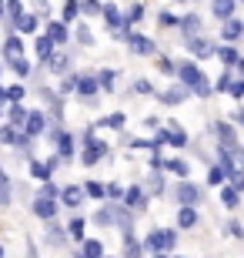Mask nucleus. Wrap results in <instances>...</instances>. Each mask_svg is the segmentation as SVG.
<instances>
[{
    "label": "nucleus",
    "instance_id": "obj_1",
    "mask_svg": "<svg viewBox=\"0 0 244 258\" xmlns=\"http://www.w3.org/2000/svg\"><path fill=\"white\" fill-rule=\"evenodd\" d=\"M178 77L184 81V87H191L197 97H207L211 94V87H207V77L201 74V67H194V64H181L178 67Z\"/></svg>",
    "mask_w": 244,
    "mask_h": 258
},
{
    "label": "nucleus",
    "instance_id": "obj_2",
    "mask_svg": "<svg viewBox=\"0 0 244 258\" xmlns=\"http://www.w3.org/2000/svg\"><path fill=\"white\" fill-rule=\"evenodd\" d=\"M174 245H178V231H174V228H157V231H150V235H147V248L157 251V255L171 251Z\"/></svg>",
    "mask_w": 244,
    "mask_h": 258
},
{
    "label": "nucleus",
    "instance_id": "obj_3",
    "mask_svg": "<svg viewBox=\"0 0 244 258\" xmlns=\"http://www.w3.org/2000/svg\"><path fill=\"white\" fill-rule=\"evenodd\" d=\"M107 154V144L97 141L94 131H84V164H97Z\"/></svg>",
    "mask_w": 244,
    "mask_h": 258
},
{
    "label": "nucleus",
    "instance_id": "obj_4",
    "mask_svg": "<svg viewBox=\"0 0 244 258\" xmlns=\"http://www.w3.org/2000/svg\"><path fill=\"white\" fill-rule=\"evenodd\" d=\"M127 44H131V50L134 54H141V57H150V54H154V40L150 37H144V34H127Z\"/></svg>",
    "mask_w": 244,
    "mask_h": 258
},
{
    "label": "nucleus",
    "instance_id": "obj_5",
    "mask_svg": "<svg viewBox=\"0 0 244 258\" xmlns=\"http://www.w3.org/2000/svg\"><path fill=\"white\" fill-rule=\"evenodd\" d=\"M214 131H217V141L224 144V151H234V148H237V138H234V127H231V124L217 121V124H214Z\"/></svg>",
    "mask_w": 244,
    "mask_h": 258
},
{
    "label": "nucleus",
    "instance_id": "obj_6",
    "mask_svg": "<svg viewBox=\"0 0 244 258\" xmlns=\"http://www.w3.org/2000/svg\"><path fill=\"white\" fill-rule=\"evenodd\" d=\"M34 215H40L44 221H54L57 205H54V201H47V198H34Z\"/></svg>",
    "mask_w": 244,
    "mask_h": 258
},
{
    "label": "nucleus",
    "instance_id": "obj_7",
    "mask_svg": "<svg viewBox=\"0 0 244 258\" xmlns=\"http://www.w3.org/2000/svg\"><path fill=\"white\" fill-rule=\"evenodd\" d=\"M101 14L107 17V24H111V34H114V30H127V27H124V17H121V10L114 7V4H107V7H101Z\"/></svg>",
    "mask_w": 244,
    "mask_h": 258
},
{
    "label": "nucleus",
    "instance_id": "obj_8",
    "mask_svg": "<svg viewBox=\"0 0 244 258\" xmlns=\"http://www.w3.org/2000/svg\"><path fill=\"white\" fill-rule=\"evenodd\" d=\"M197 184H191V181H181L178 184V198H181V208H184V205H194L197 201Z\"/></svg>",
    "mask_w": 244,
    "mask_h": 258
},
{
    "label": "nucleus",
    "instance_id": "obj_9",
    "mask_svg": "<svg viewBox=\"0 0 244 258\" xmlns=\"http://www.w3.org/2000/svg\"><path fill=\"white\" fill-rule=\"evenodd\" d=\"M74 91L80 97H94L97 94V81L94 77H74Z\"/></svg>",
    "mask_w": 244,
    "mask_h": 258
},
{
    "label": "nucleus",
    "instance_id": "obj_10",
    "mask_svg": "<svg viewBox=\"0 0 244 258\" xmlns=\"http://www.w3.org/2000/svg\"><path fill=\"white\" fill-rule=\"evenodd\" d=\"M54 141H57V158H70V154H74V141H70V134L67 131H57L54 134Z\"/></svg>",
    "mask_w": 244,
    "mask_h": 258
},
{
    "label": "nucleus",
    "instance_id": "obj_11",
    "mask_svg": "<svg viewBox=\"0 0 244 258\" xmlns=\"http://www.w3.org/2000/svg\"><path fill=\"white\" fill-rule=\"evenodd\" d=\"M47 40H50V44H64V40H67V24H60V20L47 24Z\"/></svg>",
    "mask_w": 244,
    "mask_h": 258
},
{
    "label": "nucleus",
    "instance_id": "obj_12",
    "mask_svg": "<svg viewBox=\"0 0 244 258\" xmlns=\"http://www.w3.org/2000/svg\"><path fill=\"white\" fill-rule=\"evenodd\" d=\"M24 127H27V138H37V134L44 131V114H40V111H34V114H27V121H24Z\"/></svg>",
    "mask_w": 244,
    "mask_h": 258
},
{
    "label": "nucleus",
    "instance_id": "obj_13",
    "mask_svg": "<svg viewBox=\"0 0 244 258\" xmlns=\"http://www.w3.org/2000/svg\"><path fill=\"white\" fill-rule=\"evenodd\" d=\"M124 198H127V208H147V195L141 191V188H131V191H124Z\"/></svg>",
    "mask_w": 244,
    "mask_h": 258
},
{
    "label": "nucleus",
    "instance_id": "obj_14",
    "mask_svg": "<svg viewBox=\"0 0 244 258\" xmlns=\"http://www.w3.org/2000/svg\"><path fill=\"white\" fill-rule=\"evenodd\" d=\"M80 198H84V191H80L77 184H70V188H64V191H60V201H64L67 208H77V205H80Z\"/></svg>",
    "mask_w": 244,
    "mask_h": 258
},
{
    "label": "nucleus",
    "instance_id": "obj_15",
    "mask_svg": "<svg viewBox=\"0 0 244 258\" xmlns=\"http://www.w3.org/2000/svg\"><path fill=\"white\" fill-rule=\"evenodd\" d=\"M178 225H181V228H194V225H197V211H194V205H184V208L178 211Z\"/></svg>",
    "mask_w": 244,
    "mask_h": 258
},
{
    "label": "nucleus",
    "instance_id": "obj_16",
    "mask_svg": "<svg viewBox=\"0 0 244 258\" xmlns=\"http://www.w3.org/2000/svg\"><path fill=\"white\" fill-rule=\"evenodd\" d=\"M80 258H104V245L97 238H84V251Z\"/></svg>",
    "mask_w": 244,
    "mask_h": 258
},
{
    "label": "nucleus",
    "instance_id": "obj_17",
    "mask_svg": "<svg viewBox=\"0 0 244 258\" xmlns=\"http://www.w3.org/2000/svg\"><path fill=\"white\" fill-rule=\"evenodd\" d=\"M4 54H7L10 60H17L20 54H24V47H20V37H17V34H10V37H7V44H4Z\"/></svg>",
    "mask_w": 244,
    "mask_h": 258
},
{
    "label": "nucleus",
    "instance_id": "obj_18",
    "mask_svg": "<svg viewBox=\"0 0 244 258\" xmlns=\"http://www.w3.org/2000/svg\"><path fill=\"white\" fill-rule=\"evenodd\" d=\"M37 27H40V20L34 17V14H24V17L17 20V30H20V34H34Z\"/></svg>",
    "mask_w": 244,
    "mask_h": 258
},
{
    "label": "nucleus",
    "instance_id": "obj_19",
    "mask_svg": "<svg viewBox=\"0 0 244 258\" xmlns=\"http://www.w3.org/2000/svg\"><path fill=\"white\" fill-rule=\"evenodd\" d=\"M0 141H4V144H24L27 138H20V134L14 131L10 124H0Z\"/></svg>",
    "mask_w": 244,
    "mask_h": 258
},
{
    "label": "nucleus",
    "instance_id": "obj_20",
    "mask_svg": "<svg viewBox=\"0 0 244 258\" xmlns=\"http://www.w3.org/2000/svg\"><path fill=\"white\" fill-rule=\"evenodd\" d=\"M164 168H168V171H174L178 178H188V174H191V164L181 161V158H174V161H164Z\"/></svg>",
    "mask_w": 244,
    "mask_h": 258
},
{
    "label": "nucleus",
    "instance_id": "obj_21",
    "mask_svg": "<svg viewBox=\"0 0 244 258\" xmlns=\"http://www.w3.org/2000/svg\"><path fill=\"white\" fill-rule=\"evenodd\" d=\"M214 14L221 20H231V14H234V0H214Z\"/></svg>",
    "mask_w": 244,
    "mask_h": 258
},
{
    "label": "nucleus",
    "instance_id": "obj_22",
    "mask_svg": "<svg viewBox=\"0 0 244 258\" xmlns=\"http://www.w3.org/2000/svg\"><path fill=\"white\" fill-rule=\"evenodd\" d=\"M241 34H244V24H241V20H234V17H231V20L224 24V37H227V40H237Z\"/></svg>",
    "mask_w": 244,
    "mask_h": 258
},
{
    "label": "nucleus",
    "instance_id": "obj_23",
    "mask_svg": "<svg viewBox=\"0 0 244 258\" xmlns=\"http://www.w3.org/2000/svg\"><path fill=\"white\" fill-rule=\"evenodd\" d=\"M214 54H217V57H221V60H224L227 67H231V64H237V60H241V57H237V50L231 47V44H224V47H217Z\"/></svg>",
    "mask_w": 244,
    "mask_h": 258
},
{
    "label": "nucleus",
    "instance_id": "obj_24",
    "mask_svg": "<svg viewBox=\"0 0 244 258\" xmlns=\"http://www.w3.org/2000/svg\"><path fill=\"white\" fill-rule=\"evenodd\" d=\"M164 104H181V101H184V97H188V91H184V87H171V91H164Z\"/></svg>",
    "mask_w": 244,
    "mask_h": 258
},
{
    "label": "nucleus",
    "instance_id": "obj_25",
    "mask_svg": "<svg viewBox=\"0 0 244 258\" xmlns=\"http://www.w3.org/2000/svg\"><path fill=\"white\" fill-rule=\"evenodd\" d=\"M101 7H104V4H97V0H80V4H77V14L97 17V14H101Z\"/></svg>",
    "mask_w": 244,
    "mask_h": 258
},
{
    "label": "nucleus",
    "instance_id": "obj_26",
    "mask_svg": "<svg viewBox=\"0 0 244 258\" xmlns=\"http://www.w3.org/2000/svg\"><path fill=\"white\" fill-rule=\"evenodd\" d=\"M34 50H37V57H40V60H47L50 54H54V44H50L47 37H37V44H34Z\"/></svg>",
    "mask_w": 244,
    "mask_h": 258
},
{
    "label": "nucleus",
    "instance_id": "obj_27",
    "mask_svg": "<svg viewBox=\"0 0 244 258\" xmlns=\"http://www.w3.org/2000/svg\"><path fill=\"white\" fill-rule=\"evenodd\" d=\"M191 50H194V57H214V50H211V44H204L201 37H197V40H191Z\"/></svg>",
    "mask_w": 244,
    "mask_h": 258
},
{
    "label": "nucleus",
    "instance_id": "obj_28",
    "mask_svg": "<svg viewBox=\"0 0 244 258\" xmlns=\"http://www.w3.org/2000/svg\"><path fill=\"white\" fill-rule=\"evenodd\" d=\"M168 141L174 144V148H184V144H188V134L181 131L178 124H171V134H168Z\"/></svg>",
    "mask_w": 244,
    "mask_h": 258
},
{
    "label": "nucleus",
    "instance_id": "obj_29",
    "mask_svg": "<svg viewBox=\"0 0 244 258\" xmlns=\"http://www.w3.org/2000/svg\"><path fill=\"white\" fill-rule=\"evenodd\" d=\"M67 235L74 241H84V218H74L70 221V228H67Z\"/></svg>",
    "mask_w": 244,
    "mask_h": 258
},
{
    "label": "nucleus",
    "instance_id": "obj_30",
    "mask_svg": "<svg viewBox=\"0 0 244 258\" xmlns=\"http://www.w3.org/2000/svg\"><path fill=\"white\" fill-rule=\"evenodd\" d=\"M10 14V20H14V27H17V20L24 17V7H20V0H7V7H4Z\"/></svg>",
    "mask_w": 244,
    "mask_h": 258
},
{
    "label": "nucleus",
    "instance_id": "obj_31",
    "mask_svg": "<svg viewBox=\"0 0 244 258\" xmlns=\"http://www.w3.org/2000/svg\"><path fill=\"white\" fill-rule=\"evenodd\" d=\"M30 174H34V178H40V181H47V178H50V168H47V164H40V161H30Z\"/></svg>",
    "mask_w": 244,
    "mask_h": 258
},
{
    "label": "nucleus",
    "instance_id": "obj_32",
    "mask_svg": "<svg viewBox=\"0 0 244 258\" xmlns=\"http://www.w3.org/2000/svg\"><path fill=\"white\" fill-rule=\"evenodd\" d=\"M0 205H10V181L4 174V168H0Z\"/></svg>",
    "mask_w": 244,
    "mask_h": 258
},
{
    "label": "nucleus",
    "instance_id": "obj_33",
    "mask_svg": "<svg viewBox=\"0 0 244 258\" xmlns=\"http://www.w3.org/2000/svg\"><path fill=\"white\" fill-rule=\"evenodd\" d=\"M178 24L184 30H197V27H201V17H197V14H188V17H178Z\"/></svg>",
    "mask_w": 244,
    "mask_h": 258
},
{
    "label": "nucleus",
    "instance_id": "obj_34",
    "mask_svg": "<svg viewBox=\"0 0 244 258\" xmlns=\"http://www.w3.org/2000/svg\"><path fill=\"white\" fill-rule=\"evenodd\" d=\"M141 17H144V7H141V4H134V7L127 10V17H124V27H131L134 20H141Z\"/></svg>",
    "mask_w": 244,
    "mask_h": 258
},
{
    "label": "nucleus",
    "instance_id": "obj_35",
    "mask_svg": "<svg viewBox=\"0 0 244 258\" xmlns=\"http://www.w3.org/2000/svg\"><path fill=\"white\" fill-rule=\"evenodd\" d=\"M97 81H101L97 87H104V91H114V81H117V74H114V71H104V74L97 77Z\"/></svg>",
    "mask_w": 244,
    "mask_h": 258
},
{
    "label": "nucleus",
    "instance_id": "obj_36",
    "mask_svg": "<svg viewBox=\"0 0 244 258\" xmlns=\"http://www.w3.org/2000/svg\"><path fill=\"white\" fill-rule=\"evenodd\" d=\"M231 191H244V171H231Z\"/></svg>",
    "mask_w": 244,
    "mask_h": 258
},
{
    "label": "nucleus",
    "instance_id": "obj_37",
    "mask_svg": "<svg viewBox=\"0 0 244 258\" xmlns=\"http://www.w3.org/2000/svg\"><path fill=\"white\" fill-rule=\"evenodd\" d=\"M10 121H14V124H24V121H27V111H24L20 104H14L10 107Z\"/></svg>",
    "mask_w": 244,
    "mask_h": 258
},
{
    "label": "nucleus",
    "instance_id": "obj_38",
    "mask_svg": "<svg viewBox=\"0 0 244 258\" xmlns=\"http://www.w3.org/2000/svg\"><path fill=\"white\" fill-rule=\"evenodd\" d=\"M47 60H50V67H54V71H67V57H64V54H57V50H54Z\"/></svg>",
    "mask_w": 244,
    "mask_h": 258
},
{
    "label": "nucleus",
    "instance_id": "obj_39",
    "mask_svg": "<svg viewBox=\"0 0 244 258\" xmlns=\"http://www.w3.org/2000/svg\"><path fill=\"white\" fill-rule=\"evenodd\" d=\"M224 178H227V174L221 171L217 164H214V168H211V171H207V181H211V184H224Z\"/></svg>",
    "mask_w": 244,
    "mask_h": 258
},
{
    "label": "nucleus",
    "instance_id": "obj_40",
    "mask_svg": "<svg viewBox=\"0 0 244 258\" xmlns=\"http://www.w3.org/2000/svg\"><path fill=\"white\" fill-rule=\"evenodd\" d=\"M10 67H14V71H17L20 77H27V74H30V64H27V60H24V57H17V60H10Z\"/></svg>",
    "mask_w": 244,
    "mask_h": 258
},
{
    "label": "nucleus",
    "instance_id": "obj_41",
    "mask_svg": "<svg viewBox=\"0 0 244 258\" xmlns=\"http://www.w3.org/2000/svg\"><path fill=\"white\" fill-rule=\"evenodd\" d=\"M4 94H7L10 101H14V104H20V97H24V87H20V84H14V87H7Z\"/></svg>",
    "mask_w": 244,
    "mask_h": 258
},
{
    "label": "nucleus",
    "instance_id": "obj_42",
    "mask_svg": "<svg viewBox=\"0 0 244 258\" xmlns=\"http://www.w3.org/2000/svg\"><path fill=\"white\" fill-rule=\"evenodd\" d=\"M87 195H91V198H104V184L101 181H87Z\"/></svg>",
    "mask_w": 244,
    "mask_h": 258
},
{
    "label": "nucleus",
    "instance_id": "obj_43",
    "mask_svg": "<svg viewBox=\"0 0 244 258\" xmlns=\"http://www.w3.org/2000/svg\"><path fill=\"white\" fill-rule=\"evenodd\" d=\"M221 201H224L227 208H234V205H237V191H231V188H224V191H221Z\"/></svg>",
    "mask_w": 244,
    "mask_h": 258
},
{
    "label": "nucleus",
    "instance_id": "obj_44",
    "mask_svg": "<svg viewBox=\"0 0 244 258\" xmlns=\"http://www.w3.org/2000/svg\"><path fill=\"white\" fill-rule=\"evenodd\" d=\"M160 27H174V24H178V17H174V14H171V10H160Z\"/></svg>",
    "mask_w": 244,
    "mask_h": 258
},
{
    "label": "nucleus",
    "instance_id": "obj_45",
    "mask_svg": "<svg viewBox=\"0 0 244 258\" xmlns=\"http://www.w3.org/2000/svg\"><path fill=\"white\" fill-rule=\"evenodd\" d=\"M104 195H111V198L117 201V198H124V188L121 184H104Z\"/></svg>",
    "mask_w": 244,
    "mask_h": 258
},
{
    "label": "nucleus",
    "instance_id": "obj_46",
    "mask_svg": "<svg viewBox=\"0 0 244 258\" xmlns=\"http://www.w3.org/2000/svg\"><path fill=\"white\" fill-rule=\"evenodd\" d=\"M77 17V4H74V0H70V4H67V7H64V20H60V24H70V20H74Z\"/></svg>",
    "mask_w": 244,
    "mask_h": 258
},
{
    "label": "nucleus",
    "instance_id": "obj_47",
    "mask_svg": "<svg viewBox=\"0 0 244 258\" xmlns=\"http://www.w3.org/2000/svg\"><path fill=\"white\" fill-rule=\"evenodd\" d=\"M101 124H107V127H124V114H111V117H104Z\"/></svg>",
    "mask_w": 244,
    "mask_h": 258
},
{
    "label": "nucleus",
    "instance_id": "obj_48",
    "mask_svg": "<svg viewBox=\"0 0 244 258\" xmlns=\"http://www.w3.org/2000/svg\"><path fill=\"white\" fill-rule=\"evenodd\" d=\"M57 195H60V188H57V184H50V181H47V184H44V195H40V198H47V201H54Z\"/></svg>",
    "mask_w": 244,
    "mask_h": 258
},
{
    "label": "nucleus",
    "instance_id": "obj_49",
    "mask_svg": "<svg viewBox=\"0 0 244 258\" xmlns=\"http://www.w3.org/2000/svg\"><path fill=\"white\" fill-rule=\"evenodd\" d=\"M47 225H50V238H54L57 245H60V241H64V235H67V231H64V228H57L54 221H47Z\"/></svg>",
    "mask_w": 244,
    "mask_h": 258
},
{
    "label": "nucleus",
    "instance_id": "obj_50",
    "mask_svg": "<svg viewBox=\"0 0 244 258\" xmlns=\"http://www.w3.org/2000/svg\"><path fill=\"white\" fill-rule=\"evenodd\" d=\"M77 40H80V44H87V47L94 44V37H91V30H87V27H80V30H77Z\"/></svg>",
    "mask_w": 244,
    "mask_h": 258
},
{
    "label": "nucleus",
    "instance_id": "obj_51",
    "mask_svg": "<svg viewBox=\"0 0 244 258\" xmlns=\"http://www.w3.org/2000/svg\"><path fill=\"white\" fill-rule=\"evenodd\" d=\"M94 221H97V225H111V211H107V208H101V211L94 215Z\"/></svg>",
    "mask_w": 244,
    "mask_h": 258
},
{
    "label": "nucleus",
    "instance_id": "obj_52",
    "mask_svg": "<svg viewBox=\"0 0 244 258\" xmlns=\"http://www.w3.org/2000/svg\"><path fill=\"white\" fill-rule=\"evenodd\" d=\"M227 87H231V74H221L217 84H214V91H227Z\"/></svg>",
    "mask_w": 244,
    "mask_h": 258
},
{
    "label": "nucleus",
    "instance_id": "obj_53",
    "mask_svg": "<svg viewBox=\"0 0 244 258\" xmlns=\"http://www.w3.org/2000/svg\"><path fill=\"white\" fill-rule=\"evenodd\" d=\"M227 91H231V94H234V97H244V81H234V84L227 87Z\"/></svg>",
    "mask_w": 244,
    "mask_h": 258
},
{
    "label": "nucleus",
    "instance_id": "obj_54",
    "mask_svg": "<svg viewBox=\"0 0 244 258\" xmlns=\"http://www.w3.org/2000/svg\"><path fill=\"white\" fill-rule=\"evenodd\" d=\"M157 67H160V71H164V74H174V64H171L168 57H160V60H157Z\"/></svg>",
    "mask_w": 244,
    "mask_h": 258
},
{
    "label": "nucleus",
    "instance_id": "obj_55",
    "mask_svg": "<svg viewBox=\"0 0 244 258\" xmlns=\"http://www.w3.org/2000/svg\"><path fill=\"white\" fill-rule=\"evenodd\" d=\"M127 258H141V245H134V241H127Z\"/></svg>",
    "mask_w": 244,
    "mask_h": 258
},
{
    "label": "nucleus",
    "instance_id": "obj_56",
    "mask_svg": "<svg viewBox=\"0 0 244 258\" xmlns=\"http://www.w3.org/2000/svg\"><path fill=\"white\" fill-rule=\"evenodd\" d=\"M134 91H137V94H150V84H147V81H137V84H134Z\"/></svg>",
    "mask_w": 244,
    "mask_h": 258
},
{
    "label": "nucleus",
    "instance_id": "obj_57",
    "mask_svg": "<svg viewBox=\"0 0 244 258\" xmlns=\"http://www.w3.org/2000/svg\"><path fill=\"white\" fill-rule=\"evenodd\" d=\"M27 258H40V255H37V248H34V245H30V248H27Z\"/></svg>",
    "mask_w": 244,
    "mask_h": 258
},
{
    "label": "nucleus",
    "instance_id": "obj_58",
    "mask_svg": "<svg viewBox=\"0 0 244 258\" xmlns=\"http://www.w3.org/2000/svg\"><path fill=\"white\" fill-rule=\"evenodd\" d=\"M237 121H241V124H244V111H237Z\"/></svg>",
    "mask_w": 244,
    "mask_h": 258
},
{
    "label": "nucleus",
    "instance_id": "obj_59",
    "mask_svg": "<svg viewBox=\"0 0 244 258\" xmlns=\"http://www.w3.org/2000/svg\"><path fill=\"white\" fill-rule=\"evenodd\" d=\"M4 101H7V94H4V91H0V104H4Z\"/></svg>",
    "mask_w": 244,
    "mask_h": 258
},
{
    "label": "nucleus",
    "instance_id": "obj_60",
    "mask_svg": "<svg viewBox=\"0 0 244 258\" xmlns=\"http://www.w3.org/2000/svg\"><path fill=\"white\" fill-rule=\"evenodd\" d=\"M237 67H241V71H244V57H241V60H237Z\"/></svg>",
    "mask_w": 244,
    "mask_h": 258
},
{
    "label": "nucleus",
    "instance_id": "obj_61",
    "mask_svg": "<svg viewBox=\"0 0 244 258\" xmlns=\"http://www.w3.org/2000/svg\"><path fill=\"white\" fill-rule=\"evenodd\" d=\"M0 17H4V0H0Z\"/></svg>",
    "mask_w": 244,
    "mask_h": 258
},
{
    "label": "nucleus",
    "instance_id": "obj_62",
    "mask_svg": "<svg viewBox=\"0 0 244 258\" xmlns=\"http://www.w3.org/2000/svg\"><path fill=\"white\" fill-rule=\"evenodd\" d=\"M154 258H168V255H154Z\"/></svg>",
    "mask_w": 244,
    "mask_h": 258
},
{
    "label": "nucleus",
    "instance_id": "obj_63",
    "mask_svg": "<svg viewBox=\"0 0 244 258\" xmlns=\"http://www.w3.org/2000/svg\"><path fill=\"white\" fill-rule=\"evenodd\" d=\"M0 258H4V248H0Z\"/></svg>",
    "mask_w": 244,
    "mask_h": 258
}]
</instances>
